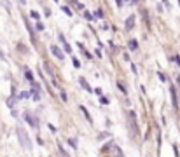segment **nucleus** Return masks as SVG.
Masks as SVG:
<instances>
[{
  "instance_id": "nucleus-1",
  "label": "nucleus",
  "mask_w": 180,
  "mask_h": 157,
  "mask_svg": "<svg viewBox=\"0 0 180 157\" xmlns=\"http://www.w3.org/2000/svg\"><path fill=\"white\" fill-rule=\"evenodd\" d=\"M16 133H18V138H19V142H21V145L25 147V149H32V142H30V138H28V133L25 131L23 128H18L16 129Z\"/></svg>"
},
{
  "instance_id": "nucleus-2",
  "label": "nucleus",
  "mask_w": 180,
  "mask_h": 157,
  "mask_svg": "<svg viewBox=\"0 0 180 157\" xmlns=\"http://www.w3.org/2000/svg\"><path fill=\"white\" fill-rule=\"evenodd\" d=\"M23 117H25V121H26L28 124L32 126V128H37L39 121H37V119H35L33 115H32V112H25V114H23Z\"/></svg>"
},
{
  "instance_id": "nucleus-3",
  "label": "nucleus",
  "mask_w": 180,
  "mask_h": 157,
  "mask_svg": "<svg viewBox=\"0 0 180 157\" xmlns=\"http://www.w3.org/2000/svg\"><path fill=\"white\" fill-rule=\"evenodd\" d=\"M170 94H171V103H173V108L175 110H178V96L175 93V87L170 86Z\"/></svg>"
},
{
  "instance_id": "nucleus-4",
  "label": "nucleus",
  "mask_w": 180,
  "mask_h": 157,
  "mask_svg": "<svg viewBox=\"0 0 180 157\" xmlns=\"http://www.w3.org/2000/svg\"><path fill=\"white\" fill-rule=\"evenodd\" d=\"M51 52L54 54V58H58V59H63L65 58V54H63V51L58 47V45H51Z\"/></svg>"
},
{
  "instance_id": "nucleus-5",
  "label": "nucleus",
  "mask_w": 180,
  "mask_h": 157,
  "mask_svg": "<svg viewBox=\"0 0 180 157\" xmlns=\"http://www.w3.org/2000/svg\"><path fill=\"white\" fill-rule=\"evenodd\" d=\"M79 82H81V86H82L84 89H86V91H89V93H93V89H91V86L88 84V80H86L84 77H81V78H79Z\"/></svg>"
},
{
  "instance_id": "nucleus-6",
  "label": "nucleus",
  "mask_w": 180,
  "mask_h": 157,
  "mask_svg": "<svg viewBox=\"0 0 180 157\" xmlns=\"http://www.w3.org/2000/svg\"><path fill=\"white\" fill-rule=\"evenodd\" d=\"M133 25H135V16H130V18L126 19V30H128V32L133 30Z\"/></svg>"
},
{
  "instance_id": "nucleus-7",
  "label": "nucleus",
  "mask_w": 180,
  "mask_h": 157,
  "mask_svg": "<svg viewBox=\"0 0 180 157\" xmlns=\"http://www.w3.org/2000/svg\"><path fill=\"white\" fill-rule=\"evenodd\" d=\"M79 108H81V112H82V114H84V117H86V119H88V121H89V122H93V119H91L89 112H88V108H86V107H82V105H81V107H79Z\"/></svg>"
},
{
  "instance_id": "nucleus-8",
  "label": "nucleus",
  "mask_w": 180,
  "mask_h": 157,
  "mask_svg": "<svg viewBox=\"0 0 180 157\" xmlns=\"http://www.w3.org/2000/svg\"><path fill=\"white\" fill-rule=\"evenodd\" d=\"M128 45H130V49H131V51H137V49H138V42H137L135 38H131V40H130V44H128Z\"/></svg>"
},
{
  "instance_id": "nucleus-9",
  "label": "nucleus",
  "mask_w": 180,
  "mask_h": 157,
  "mask_svg": "<svg viewBox=\"0 0 180 157\" xmlns=\"http://www.w3.org/2000/svg\"><path fill=\"white\" fill-rule=\"evenodd\" d=\"M117 89H119V91H121V93H123V94H128V89H126V87H124V84H123L121 80H119V82H117Z\"/></svg>"
},
{
  "instance_id": "nucleus-10",
  "label": "nucleus",
  "mask_w": 180,
  "mask_h": 157,
  "mask_svg": "<svg viewBox=\"0 0 180 157\" xmlns=\"http://www.w3.org/2000/svg\"><path fill=\"white\" fill-rule=\"evenodd\" d=\"M25 77H26L30 82H33V75H32V72L28 70V68H25Z\"/></svg>"
},
{
  "instance_id": "nucleus-11",
  "label": "nucleus",
  "mask_w": 180,
  "mask_h": 157,
  "mask_svg": "<svg viewBox=\"0 0 180 157\" xmlns=\"http://www.w3.org/2000/svg\"><path fill=\"white\" fill-rule=\"evenodd\" d=\"M28 96H30V93H28V91H23V93L18 94V98H19V100H26Z\"/></svg>"
},
{
  "instance_id": "nucleus-12",
  "label": "nucleus",
  "mask_w": 180,
  "mask_h": 157,
  "mask_svg": "<svg viewBox=\"0 0 180 157\" xmlns=\"http://www.w3.org/2000/svg\"><path fill=\"white\" fill-rule=\"evenodd\" d=\"M61 44H63V47H65V51H67V52L70 54V52H72V47H70V44L67 42V40H65V42H61Z\"/></svg>"
},
{
  "instance_id": "nucleus-13",
  "label": "nucleus",
  "mask_w": 180,
  "mask_h": 157,
  "mask_svg": "<svg viewBox=\"0 0 180 157\" xmlns=\"http://www.w3.org/2000/svg\"><path fill=\"white\" fill-rule=\"evenodd\" d=\"M30 16H32V18H33V19H37V21H39V19H40V14H39V12H37V11H32V12H30Z\"/></svg>"
},
{
  "instance_id": "nucleus-14",
  "label": "nucleus",
  "mask_w": 180,
  "mask_h": 157,
  "mask_svg": "<svg viewBox=\"0 0 180 157\" xmlns=\"http://www.w3.org/2000/svg\"><path fill=\"white\" fill-rule=\"evenodd\" d=\"M35 28L39 30V32H44V30H46V28H44V25H42L40 21H37V23H35Z\"/></svg>"
},
{
  "instance_id": "nucleus-15",
  "label": "nucleus",
  "mask_w": 180,
  "mask_h": 157,
  "mask_svg": "<svg viewBox=\"0 0 180 157\" xmlns=\"http://www.w3.org/2000/svg\"><path fill=\"white\" fill-rule=\"evenodd\" d=\"M61 11H63V12H65L67 16H74V14H72V11H70V9L67 7V5H63V7H61Z\"/></svg>"
},
{
  "instance_id": "nucleus-16",
  "label": "nucleus",
  "mask_w": 180,
  "mask_h": 157,
  "mask_svg": "<svg viewBox=\"0 0 180 157\" xmlns=\"http://www.w3.org/2000/svg\"><path fill=\"white\" fill-rule=\"evenodd\" d=\"M158 77H159L161 80H163V82H164V80H166V75H164V73H161V72H158Z\"/></svg>"
},
{
  "instance_id": "nucleus-17",
  "label": "nucleus",
  "mask_w": 180,
  "mask_h": 157,
  "mask_svg": "<svg viewBox=\"0 0 180 157\" xmlns=\"http://www.w3.org/2000/svg\"><path fill=\"white\" fill-rule=\"evenodd\" d=\"M72 63H74V66H75V68H79V66H81V63H79V59H75V58L72 59Z\"/></svg>"
},
{
  "instance_id": "nucleus-18",
  "label": "nucleus",
  "mask_w": 180,
  "mask_h": 157,
  "mask_svg": "<svg viewBox=\"0 0 180 157\" xmlns=\"http://www.w3.org/2000/svg\"><path fill=\"white\" fill-rule=\"evenodd\" d=\"M95 14H96V18H103V12H102L100 9H98V11H96V12H95Z\"/></svg>"
},
{
  "instance_id": "nucleus-19",
  "label": "nucleus",
  "mask_w": 180,
  "mask_h": 157,
  "mask_svg": "<svg viewBox=\"0 0 180 157\" xmlns=\"http://www.w3.org/2000/svg\"><path fill=\"white\" fill-rule=\"evenodd\" d=\"M100 103H103V105H105V103H109V98H105V96H102V100H100Z\"/></svg>"
},
{
  "instance_id": "nucleus-20",
  "label": "nucleus",
  "mask_w": 180,
  "mask_h": 157,
  "mask_svg": "<svg viewBox=\"0 0 180 157\" xmlns=\"http://www.w3.org/2000/svg\"><path fill=\"white\" fill-rule=\"evenodd\" d=\"M60 94H61V100H63V101H67V93H65V91H61Z\"/></svg>"
},
{
  "instance_id": "nucleus-21",
  "label": "nucleus",
  "mask_w": 180,
  "mask_h": 157,
  "mask_svg": "<svg viewBox=\"0 0 180 157\" xmlns=\"http://www.w3.org/2000/svg\"><path fill=\"white\" fill-rule=\"evenodd\" d=\"M117 7H123V0H117Z\"/></svg>"
},
{
  "instance_id": "nucleus-22",
  "label": "nucleus",
  "mask_w": 180,
  "mask_h": 157,
  "mask_svg": "<svg viewBox=\"0 0 180 157\" xmlns=\"http://www.w3.org/2000/svg\"><path fill=\"white\" fill-rule=\"evenodd\" d=\"M163 2H164V4H166L168 7H170V2H168V0H163Z\"/></svg>"
}]
</instances>
